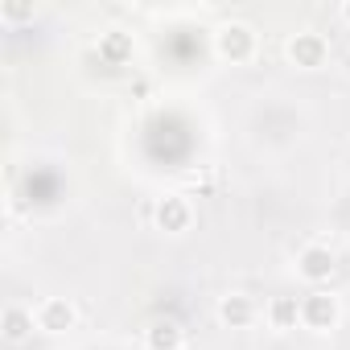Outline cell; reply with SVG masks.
Masks as SVG:
<instances>
[{
    "label": "cell",
    "instance_id": "obj_4",
    "mask_svg": "<svg viewBox=\"0 0 350 350\" xmlns=\"http://www.w3.org/2000/svg\"><path fill=\"white\" fill-rule=\"evenodd\" d=\"M334 268H338V260H334V252L321 247V243H309V247H301V256H297V272H301V280H309L313 288H321V284L334 276Z\"/></svg>",
    "mask_w": 350,
    "mask_h": 350
},
{
    "label": "cell",
    "instance_id": "obj_12",
    "mask_svg": "<svg viewBox=\"0 0 350 350\" xmlns=\"http://www.w3.org/2000/svg\"><path fill=\"white\" fill-rule=\"evenodd\" d=\"M0 13H5V21H21V17H29L33 9H25V5H5Z\"/></svg>",
    "mask_w": 350,
    "mask_h": 350
},
{
    "label": "cell",
    "instance_id": "obj_5",
    "mask_svg": "<svg viewBox=\"0 0 350 350\" xmlns=\"http://www.w3.org/2000/svg\"><path fill=\"white\" fill-rule=\"evenodd\" d=\"M325 58H329V46H325V38L321 33H297V38H288V62L293 66H301V70H317V66H325Z\"/></svg>",
    "mask_w": 350,
    "mask_h": 350
},
{
    "label": "cell",
    "instance_id": "obj_9",
    "mask_svg": "<svg viewBox=\"0 0 350 350\" xmlns=\"http://www.w3.org/2000/svg\"><path fill=\"white\" fill-rule=\"evenodd\" d=\"M144 342H148V350H182V346H186V334H182L178 321L165 317V321H152V325H148Z\"/></svg>",
    "mask_w": 350,
    "mask_h": 350
},
{
    "label": "cell",
    "instance_id": "obj_14",
    "mask_svg": "<svg viewBox=\"0 0 350 350\" xmlns=\"http://www.w3.org/2000/svg\"><path fill=\"white\" fill-rule=\"evenodd\" d=\"M346 75H350V54H346Z\"/></svg>",
    "mask_w": 350,
    "mask_h": 350
},
{
    "label": "cell",
    "instance_id": "obj_6",
    "mask_svg": "<svg viewBox=\"0 0 350 350\" xmlns=\"http://www.w3.org/2000/svg\"><path fill=\"white\" fill-rule=\"evenodd\" d=\"M75 305L66 301V297H46L42 305H38V329L42 334H66L70 325H75Z\"/></svg>",
    "mask_w": 350,
    "mask_h": 350
},
{
    "label": "cell",
    "instance_id": "obj_10",
    "mask_svg": "<svg viewBox=\"0 0 350 350\" xmlns=\"http://www.w3.org/2000/svg\"><path fill=\"white\" fill-rule=\"evenodd\" d=\"M268 325L272 329H297L301 325V301L297 297H272L268 301Z\"/></svg>",
    "mask_w": 350,
    "mask_h": 350
},
{
    "label": "cell",
    "instance_id": "obj_1",
    "mask_svg": "<svg viewBox=\"0 0 350 350\" xmlns=\"http://www.w3.org/2000/svg\"><path fill=\"white\" fill-rule=\"evenodd\" d=\"M338 317H342V305H338V297H334V293L313 288V293H305V297H301V325H305V329L325 334V329H334V325H338Z\"/></svg>",
    "mask_w": 350,
    "mask_h": 350
},
{
    "label": "cell",
    "instance_id": "obj_7",
    "mask_svg": "<svg viewBox=\"0 0 350 350\" xmlns=\"http://www.w3.org/2000/svg\"><path fill=\"white\" fill-rule=\"evenodd\" d=\"M219 321H223L227 329H247V325L256 321V301H252L247 293H227V297L219 301Z\"/></svg>",
    "mask_w": 350,
    "mask_h": 350
},
{
    "label": "cell",
    "instance_id": "obj_2",
    "mask_svg": "<svg viewBox=\"0 0 350 350\" xmlns=\"http://www.w3.org/2000/svg\"><path fill=\"white\" fill-rule=\"evenodd\" d=\"M215 50H219V58H227V62H247V58L256 54V33H252V25L227 21V25L215 33Z\"/></svg>",
    "mask_w": 350,
    "mask_h": 350
},
{
    "label": "cell",
    "instance_id": "obj_13",
    "mask_svg": "<svg viewBox=\"0 0 350 350\" xmlns=\"http://www.w3.org/2000/svg\"><path fill=\"white\" fill-rule=\"evenodd\" d=\"M342 21L350 25V0H346V5H342Z\"/></svg>",
    "mask_w": 350,
    "mask_h": 350
},
{
    "label": "cell",
    "instance_id": "obj_3",
    "mask_svg": "<svg viewBox=\"0 0 350 350\" xmlns=\"http://www.w3.org/2000/svg\"><path fill=\"white\" fill-rule=\"evenodd\" d=\"M152 223H157V231H165V235H182V231H190V223H194V206H190L182 194H169V198L157 202Z\"/></svg>",
    "mask_w": 350,
    "mask_h": 350
},
{
    "label": "cell",
    "instance_id": "obj_8",
    "mask_svg": "<svg viewBox=\"0 0 350 350\" xmlns=\"http://www.w3.org/2000/svg\"><path fill=\"white\" fill-rule=\"evenodd\" d=\"M33 325H38V313H29V309H21V305H9L5 317H0V334H5L9 346H21V342L33 334Z\"/></svg>",
    "mask_w": 350,
    "mask_h": 350
},
{
    "label": "cell",
    "instance_id": "obj_11",
    "mask_svg": "<svg viewBox=\"0 0 350 350\" xmlns=\"http://www.w3.org/2000/svg\"><path fill=\"white\" fill-rule=\"evenodd\" d=\"M99 58H103L107 66H124V62L132 58V33H120V29L103 33V38H99Z\"/></svg>",
    "mask_w": 350,
    "mask_h": 350
}]
</instances>
